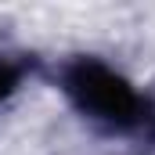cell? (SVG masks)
I'll return each mask as SVG.
<instances>
[{"label": "cell", "instance_id": "obj_1", "mask_svg": "<svg viewBox=\"0 0 155 155\" xmlns=\"http://www.w3.org/2000/svg\"><path fill=\"white\" fill-rule=\"evenodd\" d=\"M65 90L72 94V101L83 112L105 119V123L126 126L141 116V97L134 94V87L97 61H76L65 76Z\"/></svg>", "mask_w": 155, "mask_h": 155}, {"label": "cell", "instance_id": "obj_2", "mask_svg": "<svg viewBox=\"0 0 155 155\" xmlns=\"http://www.w3.org/2000/svg\"><path fill=\"white\" fill-rule=\"evenodd\" d=\"M11 87H15V69L0 65V97H7V94H11Z\"/></svg>", "mask_w": 155, "mask_h": 155}]
</instances>
